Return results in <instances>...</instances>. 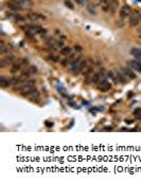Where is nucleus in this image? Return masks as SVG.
<instances>
[{
	"label": "nucleus",
	"instance_id": "1",
	"mask_svg": "<svg viewBox=\"0 0 141 185\" xmlns=\"http://www.w3.org/2000/svg\"><path fill=\"white\" fill-rule=\"evenodd\" d=\"M35 90H36L35 86L28 84V80H27V85L20 90V93H21V95L22 96H27V97H29V96L31 95V93L33 92V91H35Z\"/></svg>",
	"mask_w": 141,
	"mask_h": 185
},
{
	"label": "nucleus",
	"instance_id": "2",
	"mask_svg": "<svg viewBox=\"0 0 141 185\" xmlns=\"http://www.w3.org/2000/svg\"><path fill=\"white\" fill-rule=\"evenodd\" d=\"M140 20H141V15L139 13H132L128 20L129 26H137L140 23Z\"/></svg>",
	"mask_w": 141,
	"mask_h": 185
},
{
	"label": "nucleus",
	"instance_id": "3",
	"mask_svg": "<svg viewBox=\"0 0 141 185\" xmlns=\"http://www.w3.org/2000/svg\"><path fill=\"white\" fill-rule=\"evenodd\" d=\"M81 61H82V55H79L78 57L73 58V59L71 60V65H70V68H69V71H71V72H73L74 73L76 69L79 68Z\"/></svg>",
	"mask_w": 141,
	"mask_h": 185
},
{
	"label": "nucleus",
	"instance_id": "4",
	"mask_svg": "<svg viewBox=\"0 0 141 185\" xmlns=\"http://www.w3.org/2000/svg\"><path fill=\"white\" fill-rule=\"evenodd\" d=\"M132 15V10L128 5H123L120 9V18L121 19H125L126 17H129Z\"/></svg>",
	"mask_w": 141,
	"mask_h": 185
},
{
	"label": "nucleus",
	"instance_id": "5",
	"mask_svg": "<svg viewBox=\"0 0 141 185\" xmlns=\"http://www.w3.org/2000/svg\"><path fill=\"white\" fill-rule=\"evenodd\" d=\"M127 65L131 69H134L138 72L141 73V61L138 60V59H132V60H128L127 61Z\"/></svg>",
	"mask_w": 141,
	"mask_h": 185
},
{
	"label": "nucleus",
	"instance_id": "6",
	"mask_svg": "<svg viewBox=\"0 0 141 185\" xmlns=\"http://www.w3.org/2000/svg\"><path fill=\"white\" fill-rule=\"evenodd\" d=\"M90 64H89V60H88V58L87 59H82L81 61V64H80V66H79V68L75 70V72H74V74H80L81 72H83L84 71V69L86 68L87 66H89Z\"/></svg>",
	"mask_w": 141,
	"mask_h": 185
},
{
	"label": "nucleus",
	"instance_id": "7",
	"mask_svg": "<svg viewBox=\"0 0 141 185\" xmlns=\"http://www.w3.org/2000/svg\"><path fill=\"white\" fill-rule=\"evenodd\" d=\"M121 71H122V73L125 75L126 77H129L131 79H135L137 77L136 74L132 71L131 68H121Z\"/></svg>",
	"mask_w": 141,
	"mask_h": 185
},
{
	"label": "nucleus",
	"instance_id": "8",
	"mask_svg": "<svg viewBox=\"0 0 141 185\" xmlns=\"http://www.w3.org/2000/svg\"><path fill=\"white\" fill-rule=\"evenodd\" d=\"M110 88H111L110 83H108L106 79L103 80V82H101L100 85H99V90L102 91V92H106V91L110 90Z\"/></svg>",
	"mask_w": 141,
	"mask_h": 185
},
{
	"label": "nucleus",
	"instance_id": "9",
	"mask_svg": "<svg viewBox=\"0 0 141 185\" xmlns=\"http://www.w3.org/2000/svg\"><path fill=\"white\" fill-rule=\"evenodd\" d=\"M115 74H116L117 79H118V82H119V83H121V84H125L126 80H127V79H126L127 77H126L123 73H122V71L116 70V71H115Z\"/></svg>",
	"mask_w": 141,
	"mask_h": 185
},
{
	"label": "nucleus",
	"instance_id": "10",
	"mask_svg": "<svg viewBox=\"0 0 141 185\" xmlns=\"http://www.w3.org/2000/svg\"><path fill=\"white\" fill-rule=\"evenodd\" d=\"M11 86V80L9 78H7L5 76H1L0 77V87L2 89H5V88L10 87Z\"/></svg>",
	"mask_w": 141,
	"mask_h": 185
},
{
	"label": "nucleus",
	"instance_id": "11",
	"mask_svg": "<svg viewBox=\"0 0 141 185\" xmlns=\"http://www.w3.org/2000/svg\"><path fill=\"white\" fill-rule=\"evenodd\" d=\"M119 7V1L118 0H110V9H109V12L111 14H115L116 11L118 10Z\"/></svg>",
	"mask_w": 141,
	"mask_h": 185
},
{
	"label": "nucleus",
	"instance_id": "12",
	"mask_svg": "<svg viewBox=\"0 0 141 185\" xmlns=\"http://www.w3.org/2000/svg\"><path fill=\"white\" fill-rule=\"evenodd\" d=\"M131 53L135 56V58L138 60L141 61V49H138V48H133L131 50Z\"/></svg>",
	"mask_w": 141,
	"mask_h": 185
},
{
	"label": "nucleus",
	"instance_id": "13",
	"mask_svg": "<svg viewBox=\"0 0 141 185\" xmlns=\"http://www.w3.org/2000/svg\"><path fill=\"white\" fill-rule=\"evenodd\" d=\"M3 60L5 61V63H7V65L9 66V65H12L13 63H14V61L16 60V57L14 55H7V56H5V57L3 58Z\"/></svg>",
	"mask_w": 141,
	"mask_h": 185
},
{
	"label": "nucleus",
	"instance_id": "14",
	"mask_svg": "<svg viewBox=\"0 0 141 185\" xmlns=\"http://www.w3.org/2000/svg\"><path fill=\"white\" fill-rule=\"evenodd\" d=\"M71 53H72V50H71V48H63L62 50H60V54L64 55V56H70Z\"/></svg>",
	"mask_w": 141,
	"mask_h": 185
},
{
	"label": "nucleus",
	"instance_id": "15",
	"mask_svg": "<svg viewBox=\"0 0 141 185\" xmlns=\"http://www.w3.org/2000/svg\"><path fill=\"white\" fill-rule=\"evenodd\" d=\"M7 50H9V48L5 45L3 40H1L0 41V54H5L7 52Z\"/></svg>",
	"mask_w": 141,
	"mask_h": 185
},
{
	"label": "nucleus",
	"instance_id": "16",
	"mask_svg": "<svg viewBox=\"0 0 141 185\" xmlns=\"http://www.w3.org/2000/svg\"><path fill=\"white\" fill-rule=\"evenodd\" d=\"M100 79H101V75L99 72L94 73V75H92V84H99Z\"/></svg>",
	"mask_w": 141,
	"mask_h": 185
},
{
	"label": "nucleus",
	"instance_id": "17",
	"mask_svg": "<svg viewBox=\"0 0 141 185\" xmlns=\"http://www.w3.org/2000/svg\"><path fill=\"white\" fill-rule=\"evenodd\" d=\"M29 98L32 101V102H34V101H38V98H39V93L37 92V91H33V92L31 93V95L29 96Z\"/></svg>",
	"mask_w": 141,
	"mask_h": 185
},
{
	"label": "nucleus",
	"instance_id": "18",
	"mask_svg": "<svg viewBox=\"0 0 141 185\" xmlns=\"http://www.w3.org/2000/svg\"><path fill=\"white\" fill-rule=\"evenodd\" d=\"M107 76L110 77V78L114 80V83H116V84L118 83V79H117V76H116V74H115V71H109V72L107 73Z\"/></svg>",
	"mask_w": 141,
	"mask_h": 185
},
{
	"label": "nucleus",
	"instance_id": "19",
	"mask_svg": "<svg viewBox=\"0 0 141 185\" xmlns=\"http://www.w3.org/2000/svg\"><path fill=\"white\" fill-rule=\"evenodd\" d=\"M19 70H21V66L17 63V64H15V65H13L12 69H11V72H12V73H15V72H17Z\"/></svg>",
	"mask_w": 141,
	"mask_h": 185
},
{
	"label": "nucleus",
	"instance_id": "20",
	"mask_svg": "<svg viewBox=\"0 0 141 185\" xmlns=\"http://www.w3.org/2000/svg\"><path fill=\"white\" fill-rule=\"evenodd\" d=\"M17 63H18V64H19V65L21 66V68H23V67H26L27 65H28V64H29V61L27 60L26 58H20V59L18 60Z\"/></svg>",
	"mask_w": 141,
	"mask_h": 185
},
{
	"label": "nucleus",
	"instance_id": "21",
	"mask_svg": "<svg viewBox=\"0 0 141 185\" xmlns=\"http://www.w3.org/2000/svg\"><path fill=\"white\" fill-rule=\"evenodd\" d=\"M134 115L136 116L137 120H141V108H137L134 111Z\"/></svg>",
	"mask_w": 141,
	"mask_h": 185
},
{
	"label": "nucleus",
	"instance_id": "22",
	"mask_svg": "<svg viewBox=\"0 0 141 185\" xmlns=\"http://www.w3.org/2000/svg\"><path fill=\"white\" fill-rule=\"evenodd\" d=\"M68 63H70V59L67 57V58H63L62 60H60V65L63 67H67L68 66Z\"/></svg>",
	"mask_w": 141,
	"mask_h": 185
},
{
	"label": "nucleus",
	"instance_id": "23",
	"mask_svg": "<svg viewBox=\"0 0 141 185\" xmlns=\"http://www.w3.org/2000/svg\"><path fill=\"white\" fill-rule=\"evenodd\" d=\"M60 58L58 57V56L56 55H51V56H49V60H52V61H54V63H57L58 60H60Z\"/></svg>",
	"mask_w": 141,
	"mask_h": 185
},
{
	"label": "nucleus",
	"instance_id": "24",
	"mask_svg": "<svg viewBox=\"0 0 141 185\" xmlns=\"http://www.w3.org/2000/svg\"><path fill=\"white\" fill-rule=\"evenodd\" d=\"M65 4L67 5L69 9H71V10H73V9H74V5H73V3L70 1V0H65Z\"/></svg>",
	"mask_w": 141,
	"mask_h": 185
},
{
	"label": "nucleus",
	"instance_id": "25",
	"mask_svg": "<svg viewBox=\"0 0 141 185\" xmlns=\"http://www.w3.org/2000/svg\"><path fill=\"white\" fill-rule=\"evenodd\" d=\"M87 9H88V11L91 14H95V10H94V6H92V5H90V4H88L87 5Z\"/></svg>",
	"mask_w": 141,
	"mask_h": 185
},
{
	"label": "nucleus",
	"instance_id": "26",
	"mask_svg": "<svg viewBox=\"0 0 141 185\" xmlns=\"http://www.w3.org/2000/svg\"><path fill=\"white\" fill-rule=\"evenodd\" d=\"M28 69H29V71H30L31 74H35L36 72H37L36 67H30V68H28Z\"/></svg>",
	"mask_w": 141,
	"mask_h": 185
},
{
	"label": "nucleus",
	"instance_id": "27",
	"mask_svg": "<svg viewBox=\"0 0 141 185\" xmlns=\"http://www.w3.org/2000/svg\"><path fill=\"white\" fill-rule=\"evenodd\" d=\"M74 50L76 51V52H79V53H81L82 51H83V48L81 47V45H74Z\"/></svg>",
	"mask_w": 141,
	"mask_h": 185
},
{
	"label": "nucleus",
	"instance_id": "28",
	"mask_svg": "<svg viewBox=\"0 0 141 185\" xmlns=\"http://www.w3.org/2000/svg\"><path fill=\"white\" fill-rule=\"evenodd\" d=\"M56 47L57 48H63L64 47V42L62 41V40H58V41H56Z\"/></svg>",
	"mask_w": 141,
	"mask_h": 185
},
{
	"label": "nucleus",
	"instance_id": "29",
	"mask_svg": "<svg viewBox=\"0 0 141 185\" xmlns=\"http://www.w3.org/2000/svg\"><path fill=\"white\" fill-rule=\"evenodd\" d=\"M7 63L3 60V59H1L0 60V68H4V67H7Z\"/></svg>",
	"mask_w": 141,
	"mask_h": 185
},
{
	"label": "nucleus",
	"instance_id": "30",
	"mask_svg": "<svg viewBox=\"0 0 141 185\" xmlns=\"http://www.w3.org/2000/svg\"><path fill=\"white\" fill-rule=\"evenodd\" d=\"M16 20H18V21H23V20H25V18H23L22 16L17 15V16H16Z\"/></svg>",
	"mask_w": 141,
	"mask_h": 185
},
{
	"label": "nucleus",
	"instance_id": "31",
	"mask_svg": "<svg viewBox=\"0 0 141 185\" xmlns=\"http://www.w3.org/2000/svg\"><path fill=\"white\" fill-rule=\"evenodd\" d=\"M79 4H84V0H75Z\"/></svg>",
	"mask_w": 141,
	"mask_h": 185
},
{
	"label": "nucleus",
	"instance_id": "32",
	"mask_svg": "<svg viewBox=\"0 0 141 185\" xmlns=\"http://www.w3.org/2000/svg\"><path fill=\"white\" fill-rule=\"evenodd\" d=\"M104 130H105V131H109V130H113V127H107V128H105Z\"/></svg>",
	"mask_w": 141,
	"mask_h": 185
},
{
	"label": "nucleus",
	"instance_id": "33",
	"mask_svg": "<svg viewBox=\"0 0 141 185\" xmlns=\"http://www.w3.org/2000/svg\"><path fill=\"white\" fill-rule=\"evenodd\" d=\"M46 125H47V126H49V127H51L53 124H52V123H49V122H46Z\"/></svg>",
	"mask_w": 141,
	"mask_h": 185
},
{
	"label": "nucleus",
	"instance_id": "34",
	"mask_svg": "<svg viewBox=\"0 0 141 185\" xmlns=\"http://www.w3.org/2000/svg\"><path fill=\"white\" fill-rule=\"evenodd\" d=\"M22 1H30V0H22Z\"/></svg>",
	"mask_w": 141,
	"mask_h": 185
}]
</instances>
